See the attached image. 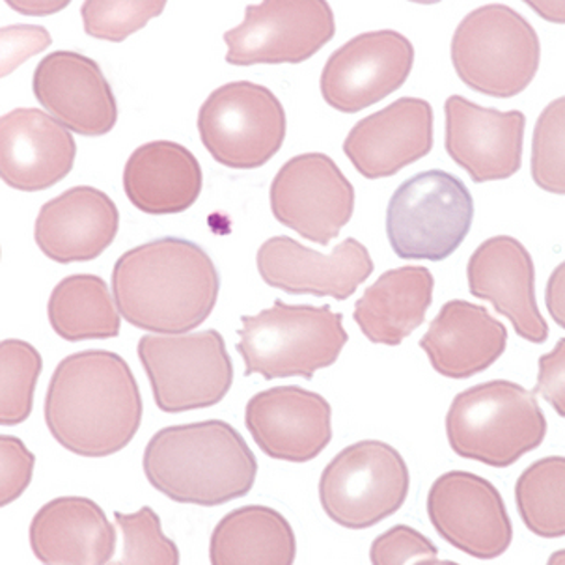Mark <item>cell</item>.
<instances>
[{"label": "cell", "instance_id": "cell-13", "mask_svg": "<svg viewBox=\"0 0 565 565\" xmlns=\"http://www.w3.org/2000/svg\"><path fill=\"white\" fill-rule=\"evenodd\" d=\"M427 515L437 534L472 558H499L513 542V524L504 499L481 476L450 470L427 494Z\"/></svg>", "mask_w": 565, "mask_h": 565}, {"label": "cell", "instance_id": "cell-25", "mask_svg": "<svg viewBox=\"0 0 565 565\" xmlns=\"http://www.w3.org/2000/svg\"><path fill=\"white\" fill-rule=\"evenodd\" d=\"M204 175L199 159L172 140H153L132 151L124 169V191L148 215H175L199 200Z\"/></svg>", "mask_w": 565, "mask_h": 565}, {"label": "cell", "instance_id": "cell-8", "mask_svg": "<svg viewBox=\"0 0 565 565\" xmlns=\"http://www.w3.org/2000/svg\"><path fill=\"white\" fill-rule=\"evenodd\" d=\"M409 467L383 440L343 448L319 478V502L332 523L366 530L402 510L409 494Z\"/></svg>", "mask_w": 565, "mask_h": 565}, {"label": "cell", "instance_id": "cell-14", "mask_svg": "<svg viewBox=\"0 0 565 565\" xmlns=\"http://www.w3.org/2000/svg\"><path fill=\"white\" fill-rule=\"evenodd\" d=\"M415 64V47L396 31L364 32L332 53L321 73V96L355 115L399 90Z\"/></svg>", "mask_w": 565, "mask_h": 565}, {"label": "cell", "instance_id": "cell-1", "mask_svg": "<svg viewBox=\"0 0 565 565\" xmlns=\"http://www.w3.org/2000/svg\"><path fill=\"white\" fill-rule=\"evenodd\" d=\"M142 411L131 366L103 349L66 356L56 366L43 403L49 434L81 457L124 450L139 434Z\"/></svg>", "mask_w": 565, "mask_h": 565}, {"label": "cell", "instance_id": "cell-20", "mask_svg": "<svg viewBox=\"0 0 565 565\" xmlns=\"http://www.w3.org/2000/svg\"><path fill=\"white\" fill-rule=\"evenodd\" d=\"M470 294L510 319L519 337L545 343L548 326L535 301L534 259L521 241L497 235L476 248L467 265Z\"/></svg>", "mask_w": 565, "mask_h": 565}, {"label": "cell", "instance_id": "cell-29", "mask_svg": "<svg viewBox=\"0 0 565 565\" xmlns=\"http://www.w3.org/2000/svg\"><path fill=\"white\" fill-rule=\"evenodd\" d=\"M519 515L530 532L545 540L565 534V459L543 457L515 483Z\"/></svg>", "mask_w": 565, "mask_h": 565}, {"label": "cell", "instance_id": "cell-23", "mask_svg": "<svg viewBox=\"0 0 565 565\" xmlns=\"http://www.w3.org/2000/svg\"><path fill=\"white\" fill-rule=\"evenodd\" d=\"M29 537L32 553L43 564H109L116 551L115 524L86 497L47 502L32 519Z\"/></svg>", "mask_w": 565, "mask_h": 565}, {"label": "cell", "instance_id": "cell-17", "mask_svg": "<svg viewBox=\"0 0 565 565\" xmlns=\"http://www.w3.org/2000/svg\"><path fill=\"white\" fill-rule=\"evenodd\" d=\"M245 426L265 456L308 463L331 445V403L301 386H275L248 399Z\"/></svg>", "mask_w": 565, "mask_h": 565}, {"label": "cell", "instance_id": "cell-39", "mask_svg": "<svg viewBox=\"0 0 565 565\" xmlns=\"http://www.w3.org/2000/svg\"><path fill=\"white\" fill-rule=\"evenodd\" d=\"M7 4L23 15H51L67 7V2H49V0H7Z\"/></svg>", "mask_w": 565, "mask_h": 565}, {"label": "cell", "instance_id": "cell-26", "mask_svg": "<svg viewBox=\"0 0 565 565\" xmlns=\"http://www.w3.org/2000/svg\"><path fill=\"white\" fill-rule=\"evenodd\" d=\"M434 289V275L426 267L391 269L362 294L353 319L370 342L399 345L426 321Z\"/></svg>", "mask_w": 565, "mask_h": 565}, {"label": "cell", "instance_id": "cell-36", "mask_svg": "<svg viewBox=\"0 0 565 565\" xmlns=\"http://www.w3.org/2000/svg\"><path fill=\"white\" fill-rule=\"evenodd\" d=\"M0 36L8 42L18 43V47H2V77L10 73V70L23 64L24 58L42 53L43 49L51 45V36L42 26H7L0 32Z\"/></svg>", "mask_w": 565, "mask_h": 565}, {"label": "cell", "instance_id": "cell-22", "mask_svg": "<svg viewBox=\"0 0 565 565\" xmlns=\"http://www.w3.org/2000/svg\"><path fill=\"white\" fill-rule=\"evenodd\" d=\"M118 230L115 200L94 186L78 185L42 205L34 239L49 259L66 265L99 258L115 243Z\"/></svg>", "mask_w": 565, "mask_h": 565}, {"label": "cell", "instance_id": "cell-5", "mask_svg": "<svg viewBox=\"0 0 565 565\" xmlns=\"http://www.w3.org/2000/svg\"><path fill=\"white\" fill-rule=\"evenodd\" d=\"M237 353L245 361V375L264 380L302 377L313 380L318 370L338 361L348 343L342 313L329 305H288L277 299L271 308L241 316Z\"/></svg>", "mask_w": 565, "mask_h": 565}, {"label": "cell", "instance_id": "cell-24", "mask_svg": "<svg viewBox=\"0 0 565 565\" xmlns=\"http://www.w3.org/2000/svg\"><path fill=\"white\" fill-rule=\"evenodd\" d=\"M508 329L499 319L469 301H448L422 337L435 372L450 380H469L504 355Z\"/></svg>", "mask_w": 565, "mask_h": 565}, {"label": "cell", "instance_id": "cell-12", "mask_svg": "<svg viewBox=\"0 0 565 565\" xmlns=\"http://www.w3.org/2000/svg\"><path fill=\"white\" fill-rule=\"evenodd\" d=\"M271 210L286 228L327 247L353 217L355 186L331 157L302 153L291 157L275 175Z\"/></svg>", "mask_w": 565, "mask_h": 565}, {"label": "cell", "instance_id": "cell-37", "mask_svg": "<svg viewBox=\"0 0 565 565\" xmlns=\"http://www.w3.org/2000/svg\"><path fill=\"white\" fill-rule=\"evenodd\" d=\"M565 388V340L540 359V375L534 394H542L553 405L559 416H564Z\"/></svg>", "mask_w": 565, "mask_h": 565}, {"label": "cell", "instance_id": "cell-6", "mask_svg": "<svg viewBox=\"0 0 565 565\" xmlns=\"http://www.w3.org/2000/svg\"><path fill=\"white\" fill-rule=\"evenodd\" d=\"M542 45L534 26L504 4L470 12L451 38V64L470 90L508 99L529 88Z\"/></svg>", "mask_w": 565, "mask_h": 565}, {"label": "cell", "instance_id": "cell-3", "mask_svg": "<svg viewBox=\"0 0 565 565\" xmlns=\"http://www.w3.org/2000/svg\"><path fill=\"white\" fill-rule=\"evenodd\" d=\"M142 467L156 491L202 508L247 497L258 476L247 440L224 420L164 427L146 446Z\"/></svg>", "mask_w": 565, "mask_h": 565}, {"label": "cell", "instance_id": "cell-33", "mask_svg": "<svg viewBox=\"0 0 565 565\" xmlns=\"http://www.w3.org/2000/svg\"><path fill=\"white\" fill-rule=\"evenodd\" d=\"M564 97L548 103L535 124L532 140V180L553 194H564Z\"/></svg>", "mask_w": 565, "mask_h": 565}, {"label": "cell", "instance_id": "cell-27", "mask_svg": "<svg viewBox=\"0 0 565 565\" xmlns=\"http://www.w3.org/2000/svg\"><path fill=\"white\" fill-rule=\"evenodd\" d=\"M297 540L288 519L269 505L230 511L211 534L213 565H291Z\"/></svg>", "mask_w": 565, "mask_h": 565}, {"label": "cell", "instance_id": "cell-4", "mask_svg": "<svg viewBox=\"0 0 565 565\" xmlns=\"http://www.w3.org/2000/svg\"><path fill=\"white\" fill-rule=\"evenodd\" d=\"M446 435L457 456L505 469L542 445L547 418L534 392L511 381H488L454 397Z\"/></svg>", "mask_w": 565, "mask_h": 565}, {"label": "cell", "instance_id": "cell-11", "mask_svg": "<svg viewBox=\"0 0 565 565\" xmlns=\"http://www.w3.org/2000/svg\"><path fill=\"white\" fill-rule=\"evenodd\" d=\"M337 34L332 8L323 0H269L250 4L245 21L224 34L232 66L301 64Z\"/></svg>", "mask_w": 565, "mask_h": 565}, {"label": "cell", "instance_id": "cell-21", "mask_svg": "<svg viewBox=\"0 0 565 565\" xmlns=\"http://www.w3.org/2000/svg\"><path fill=\"white\" fill-rule=\"evenodd\" d=\"M77 145L62 124L40 109H15L0 118V175L8 186L40 193L73 170Z\"/></svg>", "mask_w": 565, "mask_h": 565}, {"label": "cell", "instance_id": "cell-28", "mask_svg": "<svg viewBox=\"0 0 565 565\" xmlns=\"http://www.w3.org/2000/svg\"><path fill=\"white\" fill-rule=\"evenodd\" d=\"M49 323L66 342L109 340L121 331L120 310L97 275H72L49 297Z\"/></svg>", "mask_w": 565, "mask_h": 565}, {"label": "cell", "instance_id": "cell-15", "mask_svg": "<svg viewBox=\"0 0 565 565\" xmlns=\"http://www.w3.org/2000/svg\"><path fill=\"white\" fill-rule=\"evenodd\" d=\"M259 277L289 295H316L345 301L373 273L367 248L355 237L342 241L331 254L316 253L288 235H277L259 247Z\"/></svg>", "mask_w": 565, "mask_h": 565}, {"label": "cell", "instance_id": "cell-31", "mask_svg": "<svg viewBox=\"0 0 565 565\" xmlns=\"http://www.w3.org/2000/svg\"><path fill=\"white\" fill-rule=\"evenodd\" d=\"M116 523L124 534L121 565H178L180 551L161 526V518L150 505L135 513H115Z\"/></svg>", "mask_w": 565, "mask_h": 565}, {"label": "cell", "instance_id": "cell-32", "mask_svg": "<svg viewBox=\"0 0 565 565\" xmlns=\"http://www.w3.org/2000/svg\"><path fill=\"white\" fill-rule=\"evenodd\" d=\"M167 2L151 0H86L81 8L88 36L120 43L163 13Z\"/></svg>", "mask_w": 565, "mask_h": 565}, {"label": "cell", "instance_id": "cell-19", "mask_svg": "<svg viewBox=\"0 0 565 565\" xmlns=\"http://www.w3.org/2000/svg\"><path fill=\"white\" fill-rule=\"evenodd\" d=\"M434 150V109L426 99L402 97L355 124L343 153L366 180L396 175Z\"/></svg>", "mask_w": 565, "mask_h": 565}, {"label": "cell", "instance_id": "cell-9", "mask_svg": "<svg viewBox=\"0 0 565 565\" xmlns=\"http://www.w3.org/2000/svg\"><path fill=\"white\" fill-rule=\"evenodd\" d=\"M139 359L157 407L175 415L223 402L234 383V362L221 332L163 334L139 340Z\"/></svg>", "mask_w": 565, "mask_h": 565}, {"label": "cell", "instance_id": "cell-2", "mask_svg": "<svg viewBox=\"0 0 565 565\" xmlns=\"http://www.w3.org/2000/svg\"><path fill=\"white\" fill-rule=\"evenodd\" d=\"M116 307L140 331L183 334L217 305L221 275L204 248L161 237L121 254L113 269Z\"/></svg>", "mask_w": 565, "mask_h": 565}, {"label": "cell", "instance_id": "cell-34", "mask_svg": "<svg viewBox=\"0 0 565 565\" xmlns=\"http://www.w3.org/2000/svg\"><path fill=\"white\" fill-rule=\"evenodd\" d=\"M375 565L446 564L439 559V548L426 535L407 524H397L375 537L370 548Z\"/></svg>", "mask_w": 565, "mask_h": 565}, {"label": "cell", "instance_id": "cell-30", "mask_svg": "<svg viewBox=\"0 0 565 565\" xmlns=\"http://www.w3.org/2000/svg\"><path fill=\"white\" fill-rule=\"evenodd\" d=\"M42 355L23 340L0 343V424L18 426L31 416Z\"/></svg>", "mask_w": 565, "mask_h": 565}, {"label": "cell", "instance_id": "cell-35", "mask_svg": "<svg viewBox=\"0 0 565 565\" xmlns=\"http://www.w3.org/2000/svg\"><path fill=\"white\" fill-rule=\"evenodd\" d=\"M36 457L23 440L12 435L0 437V505L7 508L31 486Z\"/></svg>", "mask_w": 565, "mask_h": 565}, {"label": "cell", "instance_id": "cell-18", "mask_svg": "<svg viewBox=\"0 0 565 565\" xmlns=\"http://www.w3.org/2000/svg\"><path fill=\"white\" fill-rule=\"evenodd\" d=\"M32 90L58 124L83 137H103L118 121V103L102 66L75 51L45 56L32 77Z\"/></svg>", "mask_w": 565, "mask_h": 565}, {"label": "cell", "instance_id": "cell-16", "mask_svg": "<svg viewBox=\"0 0 565 565\" xmlns=\"http://www.w3.org/2000/svg\"><path fill=\"white\" fill-rule=\"evenodd\" d=\"M445 146L451 161L475 183L508 180L523 164L526 116L486 109L461 96L445 103Z\"/></svg>", "mask_w": 565, "mask_h": 565}, {"label": "cell", "instance_id": "cell-10", "mask_svg": "<svg viewBox=\"0 0 565 565\" xmlns=\"http://www.w3.org/2000/svg\"><path fill=\"white\" fill-rule=\"evenodd\" d=\"M286 110L275 94L250 81L211 92L199 113L202 145L223 167L253 170L269 163L286 140Z\"/></svg>", "mask_w": 565, "mask_h": 565}, {"label": "cell", "instance_id": "cell-7", "mask_svg": "<svg viewBox=\"0 0 565 565\" xmlns=\"http://www.w3.org/2000/svg\"><path fill=\"white\" fill-rule=\"evenodd\" d=\"M472 221L469 186L446 170H426L392 194L386 235L397 258L443 262L463 245Z\"/></svg>", "mask_w": 565, "mask_h": 565}, {"label": "cell", "instance_id": "cell-38", "mask_svg": "<svg viewBox=\"0 0 565 565\" xmlns=\"http://www.w3.org/2000/svg\"><path fill=\"white\" fill-rule=\"evenodd\" d=\"M548 312L553 313L554 321L564 326V265H559L547 288Z\"/></svg>", "mask_w": 565, "mask_h": 565}]
</instances>
